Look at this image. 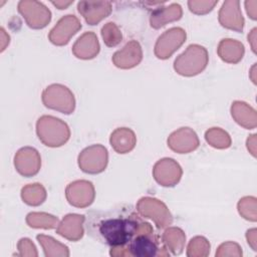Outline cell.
Masks as SVG:
<instances>
[{
  "instance_id": "obj_16",
  "label": "cell",
  "mask_w": 257,
  "mask_h": 257,
  "mask_svg": "<svg viewBox=\"0 0 257 257\" xmlns=\"http://www.w3.org/2000/svg\"><path fill=\"white\" fill-rule=\"evenodd\" d=\"M112 10V4L109 1H79L77 11L89 25L98 24L107 17Z\"/></svg>"
},
{
  "instance_id": "obj_25",
  "label": "cell",
  "mask_w": 257,
  "mask_h": 257,
  "mask_svg": "<svg viewBox=\"0 0 257 257\" xmlns=\"http://www.w3.org/2000/svg\"><path fill=\"white\" fill-rule=\"evenodd\" d=\"M37 241L41 245L44 256L46 257H55V256H60V257H68L69 256V250L68 247L51 236H46L44 234H38L36 236Z\"/></svg>"
},
{
  "instance_id": "obj_13",
  "label": "cell",
  "mask_w": 257,
  "mask_h": 257,
  "mask_svg": "<svg viewBox=\"0 0 257 257\" xmlns=\"http://www.w3.org/2000/svg\"><path fill=\"white\" fill-rule=\"evenodd\" d=\"M14 167L23 177L29 178L38 174L41 158L38 151L32 147H23L14 156Z\"/></svg>"
},
{
  "instance_id": "obj_24",
  "label": "cell",
  "mask_w": 257,
  "mask_h": 257,
  "mask_svg": "<svg viewBox=\"0 0 257 257\" xmlns=\"http://www.w3.org/2000/svg\"><path fill=\"white\" fill-rule=\"evenodd\" d=\"M162 241L166 248L173 255H180L184 251L186 243V235L179 227H169L162 234Z\"/></svg>"
},
{
  "instance_id": "obj_8",
  "label": "cell",
  "mask_w": 257,
  "mask_h": 257,
  "mask_svg": "<svg viewBox=\"0 0 257 257\" xmlns=\"http://www.w3.org/2000/svg\"><path fill=\"white\" fill-rule=\"evenodd\" d=\"M17 8L30 28H44L51 20V11L42 2L21 0L18 2Z\"/></svg>"
},
{
  "instance_id": "obj_26",
  "label": "cell",
  "mask_w": 257,
  "mask_h": 257,
  "mask_svg": "<svg viewBox=\"0 0 257 257\" xmlns=\"http://www.w3.org/2000/svg\"><path fill=\"white\" fill-rule=\"evenodd\" d=\"M46 190L39 183L28 184L21 189V198L29 206L36 207L41 205L46 200Z\"/></svg>"
},
{
  "instance_id": "obj_17",
  "label": "cell",
  "mask_w": 257,
  "mask_h": 257,
  "mask_svg": "<svg viewBox=\"0 0 257 257\" xmlns=\"http://www.w3.org/2000/svg\"><path fill=\"white\" fill-rule=\"evenodd\" d=\"M143 59V50L139 41L130 40L120 50L113 53L112 63L121 69H130L140 64Z\"/></svg>"
},
{
  "instance_id": "obj_18",
  "label": "cell",
  "mask_w": 257,
  "mask_h": 257,
  "mask_svg": "<svg viewBox=\"0 0 257 257\" xmlns=\"http://www.w3.org/2000/svg\"><path fill=\"white\" fill-rule=\"evenodd\" d=\"M84 215L67 214L56 227V233L69 241H78L84 233Z\"/></svg>"
},
{
  "instance_id": "obj_29",
  "label": "cell",
  "mask_w": 257,
  "mask_h": 257,
  "mask_svg": "<svg viewBox=\"0 0 257 257\" xmlns=\"http://www.w3.org/2000/svg\"><path fill=\"white\" fill-rule=\"evenodd\" d=\"M210 243L203 236L192 238L187 246L188 257H205L210 253Z\"/></svg>"
},
{
  "instance_id": "obj_28",
  "label": "cell",
  "mask_w": 257,
  "mask_h": 257,
  "mask_svg": "<svg viewBox=\"0 0 257 257\" xmlns=\"http://www.w3.org/2000/svg\"><path fill=\"white\" fill-rule=\"evenodd\" d=\"M205 140L211 147L220 150L228 149L232 144L230 135L221 127L209 128L205 133Z\"/></svg>"
},
{
  "instance_id": "obj_15",
  "label": "cell",
  "mask_w": 257,
  "mask_h": 257,
  "mask_svg": "<svg viewBox=\"0 0 257 257\" xmlns=\"http://www.w3.org/2000/svg\"><path fill=\"white\" fill-rule=\"evenodd\" d=\"M218 19L223 27L242 32L245 21L240 9V1L227 0L223 2L219 10Z\"/></svg>"
},
{
  "instance_id": "obj_30",
  "label": "cell",
  "mask_w": 257,
  "mask_h": 257,
  "mask_svg": "<svg viewBox=\"0 0 257 257\" xmlns=\"http://www.w3.org/2000/svg\"><path fill=\"white\" fill-rule=\"evenodd\" d=\"M100 33L104 44L108 47H114L122 40V34L114 22L105 23L101 27Z\"/></svg>"
},
{
  "instance_id": "obj_1",
  "label": "cell",
  "mask_w": 257,
  "mask_h": 257,
  "mask_svg": "<svg viewBox=\"0 0 257 257\" xmlns=\"http://www.w3.org/2000/svg\"><path fill=\"white\" fill-rule=\"evenodd\" d=\"M146 224L137 209L121 205L108 211L89 212L84 226L95 241L110 248H124Z\"/></svg>"
},
{
  "instance_id": "obj_6",
  "label": "cell",
  "mask_w": 257,
  "mask_h": 257,
  "mask_svg": "<svg viewBox=\"0 0 257 257\" xmlns=\"http://www.w3.org/2000/svg\"><path fill=\"white\" fill-rule=\"evenodd\" d=\"M136 209L142 217L153 220L158 229L167 228L173 223V216L167 205L156 198H141Z\"/></svg>"
},
{
  "instance_id": "obj_36",
  "label": "cell",
  "mask_w": 257,
  "mask_h": 257,
  "mask_svg": "<svg viewBox=\"0 0 257 257\" xmlns=\"http://www.w3.org/2000/svg\"><path fill=\"white\" fill-rule=\"evenodd\" d=\"M256 228H252V229H249L247 230L246 232V239H247V242L248 244L251 246V248L256 251Z\"/></svg>"
},
{
  "instance_id": "obj_10",
  "label": "cell",
  "mask_w": 257,
  "mask_h": 257,
  "mask_svg": "<svg viewBox=\"0 0 257 257\" xmlns=\"http://www.w3.org/2000/svg\"><path fill=\"white\" fill-rule=\"evenodd\" d=\"M183 170L180 164L172 158L159 160L153 168L155 181L163 187H174L182 178Z\"/></svg>"
},
{
  "instance_id": "obj_35",
  "label": "cell",
  "mask_w": 257,
  "mask_h": 257,
  "mask_svg": "<svg viewBox=\"0 0 257 257\" xmlns=\"http://www.w3.org/2000/svg\"><path fill=\"white\" fill-rule=\"evenodd\" d=\"M246 12L252 20L257 19V1H245Z\"/></svg>"
},
{
  "instance_id": "obj_38",
  "label": "cell",
  "mask_w": 257,
  "mask_h": 257,
  "mask_svg": "<svg viewBox=\"0 0 257 257\" xmlns=\"http://www.w3.org/2000/svg\"><path fill=\"white\" fill-rule=\"evenodd\" d=\"M0 31H1V51H3V50L6 48V46L9 44V42H10V37H9V35L6 33V31L4 30L3 27H1Z\"/></svg>"
},
{
  "instance_id": "obj_4",
  "label": "cell",
  "mask_w": 257,
  "mask_h": 257,
  "mask_svg": "<svg viewBox=\"0 0 257 257\" xmlns=\"http://www.w3.org/2000/svg\"><path fill=\"white\" fill-rule=\"evenodd\" d=\"M207 49L199 44H190L174 61L175 71L183 76L191 77L201 73L208 65Z\"/></svg>"
},
{
  "instance_id": "obj_21",
  "label": "cell",
  "mask_w": 257,
  "mask_h": 257,
  "mask_svg": "<svg viewBox=\"0 0 257 257\" xmlns=\"http://www.w3.org/2000/svg\"><path fill=\"white\" fill-rule=\"evenodd\" d=\"M109 144L116 153L126 154L135 149L137 137L134 131L128 127H117L111 133Z\"/></svg>"
},
{
  "instance_id": "obj_39",
  "label": "cell",
  "mask_w": 257,
  "mask_h": 257,
  "mask_svg": "<svg viewBox=\"0 0 257 257\" xmlns=\"http://www.w3.org/2000/svg\"><path fill=\"white\" fill-rule=\"evenodd\" d=\"M256 28H253L250 32V34L248 35V41L251 43V47L253 52H256V46H255V39H256Z\"/></svg>"
},
{
  "instance_id": "obj_32",
  "label": "cell",
  "mask_w": 257,
  "mask_h": 257,
  "mask_svg": "<svg viewBox=\"0 0 257 257\" xmlns=\"http://www.w3.org/2000/svg\"><path fill=\"white\" fill-rule=\"evenodd\" d=\"M218 0L214 1H196V0H190L188 1V6L191 12L198 14V15H203L207 14L210 11L213 10V8L217 5Z\"/></svg>"
},
{
  "instance_id": "obj_3",
  "label": "cell",
  "mask_w": 257,
  "mask_h": 257,
  "mask_svg": "<svg viewBox=\"0 0 257 257\" xmlns=\"http://www.w3.org/2000/svg\"><path fill=\"white\" fill-rule=\"evenodd\" d=\"M36 135L44 146L58 148L67 143L70 130L62 119L52 115H42L36 121Z\"/></svg>"
},
{
  "instance_id": "obj_9",
  "label": "cell",
  "mask_w": 257,
  "mask_h": 257,
  "mask_svg": "<svg viewBox=\"0 0 257 257\" xmlns=\"http://www.w3.org/2000/svg\"><path fill=\"white\" fill-rule=\"evenodd\" d=\"M187 33L182 27H172L166 30L156 41L155 55L159 59H168L186 41Z\"/></svg>"
},
{
  "instance_id": "obj_7",
  "label": "cell",
  "mask_w": 257,
  "mask_h": 257,
  "mask_svg": "<svg viewBox=\"0 0 257 257\" xmlns=\"http://www.w3.org/2000/svg\"><path fill=\"white\" fill-rule=\"evenodd\" d=\"M78 167L86 174H99L103 172L108 163V152L102 145H92L83 149L77 158Z\"/></svg>"
},
{
  "instance_id": "obj_22",
  "label": "cell",
  "mask_w": 257,
  "mask_h": 257,
  "mask_svg": "<svg viewBox=\"0 0 257 257\" xmlns=\"http://www.w3.org/2000/svg\"><path fill=\"white\" fill-rule=\"evenodd\" d=\"M217 53L224 62L236 64L243 58L245 48L244 45L238 40L224 38L218 44Z\"/></svg>"
},
{
  "instance_id": "obj_11",
  "label": "cell",
  "mask_w": 257,
  "mask_h": 257,
  "mask_svg": "<svg viewBox=\"0 0 257 257\" xmlns=\"http://www.w3.org/2000/svg\"><path fill=\"white\" fill-rule=\"evenodd\" d=\"M65 197L71 206L76 208H86L94 201V187L91 182L86 180L71 182L65 189Z\"/></svg>"
},
{
  "instance_id": "obj_14",
  "label": "cell",
  "mask_w": 257,
  "mask_h": 257,
  "mask_svg": "<svg viewBox=\"0 0 257 257\" xmlns=\"http://www.w3.org/2000/svg\"><path fill=\"white\" fill-rule=\"evenodd\" d=\"M168 147L175 153L188 154L199 148L200 141L196 132L188 126L180 127L168 138Z\"/></svg>"
},
{
  "instance_id": "obj_37",
  "label": "cell",
  "mask_w": 257,
  "mask_h": 257,
  "mask_svg": "<svg viewBox=\"0 0 257 257\" xmlns=\"http://www.w3.org/2000/svg\"><path fill=\"white\" fill-rule=\"evenodd\" d=\"M255 144H256V135L249 136V138L247 139L246 145H247L248 151L251 153V155L253 157H256V147H255Z\"/></svg>"
},
{
  "instance_id": "obj_40",
  "label": "cell",
  "mask_w": 257,
  "mask_h": 257,
  "mask_svg": "<svg viewBox=\"0 0 257 257\" xmlns=\"http://www.w3.org/2000/svg\"><path fill=\"white\" fill-rule=\"evenodd\" d=\"M51 3L54 6H56L58 9L62 10V9H66L70 4H72L73 0L72 1H52Z\"/></svg>"
},
{
  "instance_id": "obj_12",
  "label": "cell",
  "mask_w": 257,
  "mask_h": 257,
  "mask_svg": "<svg viewBox=\"0 0 257 257\" xmlns=\"http://www.w3.org/2000/svg\"><path fill=\"white\" fill-rule=\"evenodd\" d=\"M81 29L79 19L72 14L62 16L56 25L49 31L48 39L56 46L66 45L70 38Z\"/></svg>"
},
{
  "instance_id": "obj_2",
  "label": "cell",
  "mask_w": 257,
  "mask_h": 257,
  "mask_svg": "<svg viewBox=\"0 0 257 257\" xmlns=\"http://www.w3.org/2000/svg\"><path fill=\"white\" fill-rule=\"evenodd\" d=\"M109 254L115 257H156L170 256L162 238L154 232L152 225L147 222L143 229L128 242L124 248H111Z\"/></svg>"
},
{
  "instance_id": "obj_34",
  "label": "cell",
  "mask_w": 257,
  "mask_h": 257,
  "mask_svg": "<svg viewBox=\"0 0 257 257\" xmlns=\"http://www.w3.org/2000/svg\"><path fill=\"white\" fill-rule=\"evenodd\" d=\"M18 255L20 256H37L38 253L36 251L35 245L28 238H21L17 244Z\"/></svg>"
},
{
  "instance_id": "obj_20",
  "label": "cell",
  "mask_w": 257,
  "mask_h": 257,
  "mask_svg": "<svg viewBox=\"0 0 257 257\" xmlns=\"http://www.w3.org/2000/svg\"><path fill=\"white\" fill-rule=\"evenodd\" d=\"M183 10L180 4L172 3L166 7L156 8L150 17V24L155 29L164 27L167 23L181 19Z\"/></svg>"
},
{
  "instance_id": "obj_19",
  "label": "cell",
  "mask_w": 257,
  "mask_h": 257,
  "mask_svg": "<svg viewBox=\"0 0 257 257\" xmlns=\"http://www.w3.org/2000/svg\"><path fill=\"white\" fill-rule=\"evenodd\" d=\"M100 49L97 36L92 31H86L80 35L72 45V53L79 59L94 58Z\"/></svg>"
},
{
  "instance_id": "obj_27",
  "label": "cell",
  "mask_w": 257,
  "mask_h": 257,
  "mask_svg": "<svg viewBox=\"0 0 257 257\" xmlns=\"http://www.w3.org/2000/svg\"><path fill=\"white\" fill-rule=\"evenodd\" d=\"M26 223L35 229H54L59 224V219L51 214L44 212H31L26 216Z\"/></svg>"
},
{
  "instance_id": "obj_5",
  "label": "cell",
  "mask_w": 257,
  "mask_h": 257,
  "mask_svg": "<svg viewBox=\"0 0 257 257\" xmlns=\"http://www.w3.org/2000/svg\"><path fill=\"white\" fill-rule=\"evenodd\" d=\"M41 99L46 107L64 114L72 113L75 108L74 94L67 86L60 83L48 85L42 91Z\"/></svg>"
},
{
  "instance_id": "obj_31",
  "label": "cell",
  "mask_w": 257,
  "mask_h": 257,
  "mask_svg": "<svg viewBox=\"0 0 257 257\" xmlns=\"http://www.w3.org/2000/svg\"><path fill=\"white\" fill-rule=\"evenodd\" d=\"M256 198L252 196L243 197L239 200L237 204V209L239 214L246 220L256 222Z\"/></svg>"
},
{
  "instance_id": "obj_23",
  "label": "cell",
  "mask_w": 257,
  "mask_h": 257,
  "mask_svg": "<svg viewBox=\"0 0 257 257\" xmlns=\"http://www.w3.org/2000/svg\"><path fill=\"white\" fill-rule=\"evenodd\" d=\"M231 114L234 120L245 128L252 130L257 125L256 110L244 101H234L231 105Z\"/></svg>"
},
{
  "instance_id": "obj_33",
  "label": "cell",
  "mask_w": 257,
  "mask_h": 257,
  "mask_svg": "<svg viewBox=\"0 0 257 257\" xmlns=\"http://www.w3.org/2000/svg\"><path fill=\"white\" fill-rule=\"evenodd\" d=\"M217 257H223V256H242V250L239 244L232 242V241H228V242H224L222 243L215 254Z\"/></svg>"
}]
</instances>
